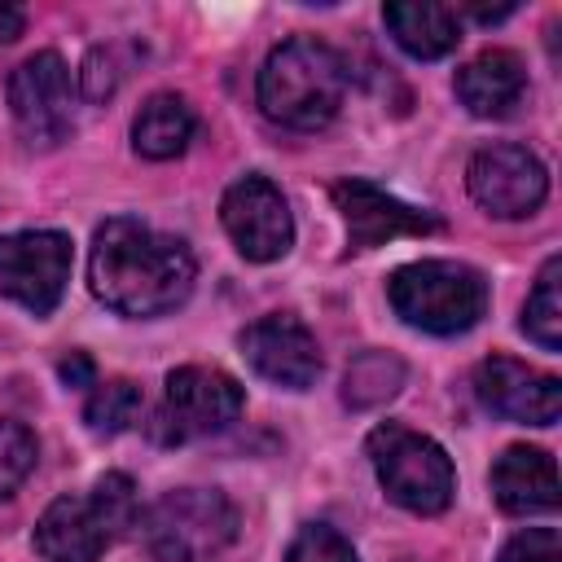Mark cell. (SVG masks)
Segmentation results:
<instances>
[{
  "instance_id": "9",
  "label": "cell",
  "mask_w": 562,
  "mask_h": 562,
  "mask_svg": "<svg viewBox=\"0 0 562 562\" xmlns=\"http://www.w3.org/2000/svg\"><path fill=\"white\" fill-rule=\"evenodd\" d=\"M9 110L31 145H57L75 127V83L61 53L44 48L9 75Z\"/></svg>"
},
{
  "instance_id": "1",
  "label": "cell",
  "mask_w": 562,
  "mask_h": 562,
  "mask_svg": "<svg viewBox=\"0 0 562 562\" xmlns=\"http://www.w3.org/2000/svg\"><path fill=\"white\" fill-rule=\"evenodd\" d=\"M198 263L189 246L140 220H105L92 237L88 285L119 316H162L193 290Z\"/></svg>"
},
{
  "instance_id": "26",
  "label": "cell",
  "mask_w": 562,
  "mask_h": 562,
  "mask_svg": "<svg viewBox=\"0 0 562 562\" xmlns=\"http://www.w3.org/2000/svg\"><path fill=\"white\" fill-rule=\"evenodd\" d=\"M57 373H61V382H66V386H92V382H97V369H92V360H88L83 351L61 356Z\"/></svg>"
},
{
  "instance_id": "23",
  "label": "cell",
  "mask_w": 562,
  "mask_h": 562,
  "mask_svg": "<svg viewBox=\"0 0 562 562\" xmlns=\"http://www.w3.org/2000/svg\"><path fill=\"white\" fill-rule=\"evenodd\" d=\"M285 562H360V558H356V549H351V540L342 531H334L325 522H307L290 540Z\"/></svg>"
},
{
  "instance_id": "21",
  "label": "cell",
  "mask_w": 562,
  "mask_h": 562,
  "mask_svg": "<svg viewBox=\"0 0 562 562\" xmlns=\"http://www.w3.org/2000/svg\"><path fill=\"white\" fill-rule=\"evenodd\" d=\"M140 408H145L140 386L127 382V378H110V382H92V395L83 404V422H88L92 435L110 439V435L132 430L140 422Z\"/></svg>"
},
{
  "instance_id": "7",
  "label": "cell",
  "mask_w": 562,
  "mask_h": 562,
  "mask_svg": "<svg viewBox=\"0 0 562 562\" xmlns=\"http://www.w3.org/2000/svg\"><path fill=\"white\" fill-rule=\"evenodd\" d=\"M246 395L237 386V378H228L224 369H206V364H184L167 373L162 386V404L154 408L149 435L154 443H189V439H206L220 435L224 426L237 422Z\"/></svg>"
},
{
  "instance_id": "10",
  "label": "cell",
  "mask_w": 562,
  "mask_h": 562,
  "mask_svg": "<svg viewBox=\"0 0 562 562\" xmlns=\"http://www.w3.org/2000/svg\"><path fill=\"white\" fill-rule=\"evenodd\" d=\"M470 198L496 220L531 215L549 193V171L527 145H483L465 167Z\"/></svg>"
},
{
  "instance_id": "22",
  "label": "cell",
  "mask_w": 562,
  "mask_h": 562,
  "mask_svg": "<svg viewBox=\"0 0 562 562\" xmlns=\"http://www.w3.org/2000/svg\"><path fill=\"white\" fill-rule=\"evenodd\" d=\"M35 435L22 422L0 417V501L18 492V483L35 470Z\"/></svg>"
},
{
  "instance_id": "12",
  "label": "cell",
  "mask_w": 562,
  "mask_h": 562,
  "mask_svg": "<svg viewBox=\"0 0 562 562\" xmlns=\"http://www.w3.org/2000/svg\"><path fill=\"white\" fill-rule=\"evenodd\" d=\"M237 342H241V356L250 360V369L259 378H268L272 386L307 391L321 378V347H316L312 329L290 312L250 321Z\"/></svg>"
},
{
  "instance_id": "16",
  "label": "cell",
  "mask_w": 562,
  "mask_h": 562,
  "mask_svg": "<svg viewBox=\"0 0 562 562\" xmlns=\"http://www.w3.org/2000/svg\"><path fill=\"white\" fill-rule=\"evenodd\" d=\"M527 92V66L509 48H483L457 70V97L474 119L509 114Z\"/></svg>"
},
{
  "instance_id": "18",
  "label": "cell",
  "mask_w": 562,
  "mask_h": 562,
  "mask_svg": "<svg viewBox=\"0 0 562 562\" xmlns=\"http://www.w3.org/2000/svg\"><path fill=\"white\" fill-rule=\"evenodd\" d=\"M198 132V114L184 97L176 92H154L136 119H132V149L140 158H154V162H167L176 154H184V145L193 140Z\"/></svg>"
},
{
  "instance_id": "28",
  "label": "cell",
  "mask_w": 562,
  "mask_h": 562,
  "mask_svg": "<svg viewBox=\"0 0 562 562\" xmlns=\"http://www.w3.org/2000/svg\"><path fill=\"white\" fill-rule=\"evenodd\" d=\"M470 13H474L479 22H501V18L514 13V4H496V9H487V4H470Z\"/></svg>"
},
{
  "instance_id": "25",
  "label": "cell",
  "mask_w": 562,
  "mask_h": 562,
  "mask_svg": "<svg viewBox=\"0 0 562 562\" xmlns=\"http://www.w3.org/2000/svg\"><path fill=\"white\" fill-rule=\"evenodd\" d=\"M79 79H83V97H88V101L110 97V92L119 88V79H123L114 48H92L88 61H83V75H79Z\"/></svg>"
},
{
  "instance_id": "20",
  "label": "cell",
  "mask_w": 562,
  "mask_h": 562,
  "mask_svg": "<svg viewBox=\"0 0 562 562\" xmlns=\"http://www.w3.org/2000/svg\"><path fill=\"white\" fill-rule=\"evenodd\" d=\"M522 334L531 342H540L544 351H558L562 347V259L549 255L531 294H527V307H522Z\"/></svg>"
},
{
  "instance_id": "14",
  "label": "cell",
  "mask_w": 562,
  "mask_h": 562,
  "mask_svg": "<svg viewBox=\"0 0 562 562\" xmlns=\"http://www.w3.org/2000/svg\"><path fill=\"white\" fill-rule=\"evenodd\" d=\"M334 206L342 211L351 250H373L391 237H422V233L443 228L439 215L417 211V206L400 202L395 193H386V189H378L373 180H360V176L334 184Z\"/></svg>"
},
{
  "instance_id": "24",
  "label": "cell",
  "mask_w": 562,
  "mask_h": 562,
  "mask_svg": "<svg viewBox=\"0 0 562 562\" xmlns=\"http://www.w3.org/2000/svg\"><path fill=\"white\" fill-rule=\"evenodd\" d=\"M496 562H562V540L553 527H527L501 549Z\"/></svg>"
},
{
  "instance_id": "4",
  "label": "cell",
  "mask_w": 562,
  "mask_h": 562,
  "mask_svg": "<svg viewBox=\"0 0 562 562\" xmlns=\"http://www.w3.org/2000/svg\"><path fill=\"white\" fill-rule=\"evenodd\" d=\"M386 299L395 316L426 334H465L487 312V281L457 259H417L391 272Z\"/></svg>"
},
{
  "instance_id": "6",
  "label": "cell",
  "mask_w": 562,
  "mask_h": 562,
  "mask_svg": "<svg viewBox=\"0 0 562 562\" xmlns=\"http://www.w3.org/2000/svg\"><path fill=\"white\" fill-rule=\"evenodd\" d=\"M364 448H369V461H373V474H378L382 492L400 509L443 514L452 505L457 474H452L448 452L430 435H417L400 422H382V426L369 430Z\"/></svg>"
},
{
  "instance_id": "17",
  "label": "cell",
  "mask_w": 562,
  "mask_h": 562,
  "mask_svg": "<svg viewBox=\"0 0 562 562\" xmlns=\"http://www.w3.org/2000/svg\"><path fill=\"white\" fill-rule=\"evenodd\" d=\"M382 22L391 40L417 61L448 57L461 44V18L452 4H439V0H395L382 9Z\"/></svg>"
},
{
  "instance_id": "2",
  "label": "cell",
  "mask_w": 562,
  "mask_h": 562,
  "mask_svg": "<svg viewBox=\"0 0 562 562\" xmlns=\"http://www.w3.org/2000/svg\"><path fill=\"white\" fill-rule=\"evenodd\" d=\"M255 97L272 123L294 132H316L338 114L347 97V61L325 40L294 35L268 53Z\"/></svg>"
},
{
  "instance_id": "8",
  "label": "cell",
  "mask_w": 562,
  "mask_h": 562,
  "mask_svg": "<svg viewBox=\"0 0 562 562\" xmlns=\"http://www.w3.org/2000/svg\"><path fill=\"white\" fill-rule=\"evenodd\" d=\"M70 281V237L53 228L4 233L0 237V294L18 307L48 316Z\"/></svg>"
},
{
  "instance_id": "19",
  "label": "cell",
  "mask_w": 562,
  "mask_h": 562,
  "mask_svg": "<svg viewBox=\"0 0 562 562\" xmlns=\"http://www.w3.org/2000/svg\"><path fill=\"white\" fill-rule=\"evenodd\" d=\"M404 386V360L391 351H360L342 373V404L347 408H378L395 400Z\"/></svg>"
},
{
  "instance_id": "15",
  "label": "cell",
  "mask_w": 562,
  "mask_h": 562,
  "mask_svg": "<svg viewBox=\"0 0 562 562\" xmlns=\"http://www.w3.org/2000/svg\"><path fill=\"white\" fill-rule=\"evenodd\" d=\"M492 496L505 514H553L558 509V465L544 448L514 443L492 465Z\"/></svg>"
},
{
  "instance_id": "5",
  "label": "cell",
  "mask_w": 562,
  "mask_h": 562,
  "mask_svg": "<svg viewBox=\"0 0 562 562\" xmlns=\"http://www.w3.org/2000/svg\"><path fill=\"white\" fill-rule=\"evenodd\" d=\"M136 527L158 562H215L237 540V509L220 487H176L162 492Z\"/></svg>"
},
{
  "instance_id": "11",
  "label": "cell",
  "mask_w": 562,
  "mask_h": 562,
  "mask_svg": "<svg viewBox=\"0 0 562 562\" xmlns=\"http://www.w3.org/2000/svg\"><path fill=\"white\" fill-rule=\"evenodd\" d=\"M220 220L250 263H272L294 241L290 206L268 176H241L237 184H228L220 198Z\"/></svg>"
},
{
  "instance_id": "3",
  "label": "cell",
  "mask_w": 562,
  "mask_h": 562,
  "mask_svg": "<svg viewBox=\"0 0 562 562\" xmlns=\"http://www.w3.org/2000/svg\"><path fill=\"white\" fill-rule=\"evenodd\" d=\"M136 527V483L119 470L101 474L88 496H57L35 522V553L44 562H97L105 544Z\"/></svg>"
},
{
  "instance_id": "27",
  "label": "cell",
  "mask_w": 562,
  "mask_h": 562,
  "mask_svg": "<svg viewBox=\"0 0 562 562\" xmlns=\"http://www.w3.org/2000/svg\"><path fill=\"white\" fill-rule=\"evenodd\" d=\"M22 26H26V13H22L18 4H0V44L18 40V35H22Z\"/></svg>"
},
{
  "instance_id": "13",
  "label": "cell",
  "mask_w": 562,
  "mask_h": 562,
  "mask_svg": "<svg viewBox=\"0 0 562 562\" xmlns=\"http://www.w3.org/2000/svg\"><path fill=\"white\" fill-rule=\"evenodd\" d=\"M474 395L496 417L522 426H553L562 413V382L514 356H487L474 369Z\"/></svg>"
}]
</instances>
